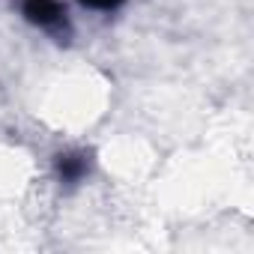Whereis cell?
<instances>
[{
  "label": "cell",
  "instance_id": "cell-1",
  "mask_svg": "<svg viewBox=\"0 0 254 254\" xmlns=\"http://www.w3.org/2000/svg\"><path fill=\"white\" fill-rule=\"evenodd\" d=\"M15 9L21 21L54 39L57 45H69L75 36V24L69 15L66 0H15Z\"/></svg>",
  "mask_w": 254,
  "mask_h": 254
},
{
  "label": "cell",
  "instance_id": "cell-2",
  "mask_svg": "<svg viewBox=\"0 0 254 254\" xmlns=\"http://www.w3.org/2000/svg\"><path fill=\"white\" fill-rule=\"evenodd\" d=\"M93 171H96V153L87 147H69V150L54 153V159H51L54 183L66 191L84 186L93 177Z\"/></svg>",
  "mask_w": 254,
  "mask_h": 254
},
{
  "label": "cell",
  "instance_id": "cell-3",
  "mask_svg": "<svg viewBox=\"0 0 254 254\" xmlns=\"http://www.w3.org/2000/svg\"><path fill=\"white\" fill-rule=\"evenodd\" d=\"M78 6H84V9H90V12H99V15H114V12H120L129 0H75Z\"/></svg>",
  "mask_w": 254,
  "mask_h": 254
}]
</instances>
